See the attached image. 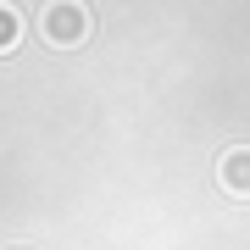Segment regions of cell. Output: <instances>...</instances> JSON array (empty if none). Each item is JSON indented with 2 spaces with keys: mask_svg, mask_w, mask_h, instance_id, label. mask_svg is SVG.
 <instances>
[{
  "mask_svg": "<svg viewBox=\"0 0 250 250\" xmlns=\"http://www.w3.org/2000/svg\"><path fill=\"white\" fill-rule=\"evenodd\" d=\"M39 34H45L50 45L72 50V45H83V39L95 34V17H89L83 0H50V6L39 11Z\"/></svg>",
  "mask_w": 250,
  "mask_h": 250,
  "instance_id": "1",
  "label": "cell"
},
{
  "mask_svg": "<svg viewBox=\"0 0 250 250\" xmlns=\"http://www.w3.org/2000/svg\"><path fill=\"white\" fill-rule=\"evenodd\" d=\"M217 184H223L228 195H250V145L223 150V161H217Z\"/></svg>",
  "mask_w": 250,
  "mask_h": 250,
  "instance_id": "2",
  "label": "cell"
},
{
  "mask_svg": "<svg viewBox=\"0 0 250 250\" xmlns=\"http://www.w3.org/2000/svg\"><path fill=\"white\" fill-rule=\"evenodd\" d=\"M17 34H22V11L6 0L0 6V50H17Z\"/></svg>",
  "mask_w": 250,
  "mask_h": 250,
  "instance_id": "3",
  "label": "cell"
}]
</instances>
